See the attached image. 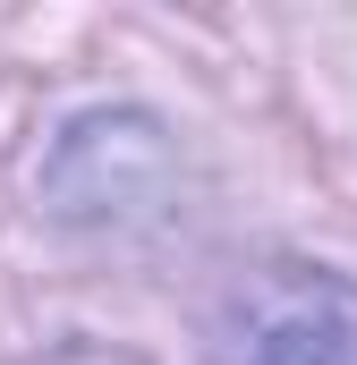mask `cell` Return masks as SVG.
Wrapping results in <instances>:
<instances>
[{
  "instance_id": "obj_1",
  "label": "cell",
  "mask_w": 357,
  "mask_h": 365,
  "mask_svg": "<svg viewBox=\"0 0 357 365\" xmlns=\"http://www.w3.org/2000/svg\"><path fill=\"white\" fill-rule=\"evenodd\" d=\"M213 365H357V280L332 264H256L213 306Z\"/></svg>"
},
{
  "instance_id": "obj_3",
  "label": "cell",
  "mask_w": 357,
  "mask_h": 365,
  "mask_svg": "<svg viewBox=\"0 0 357 365\" xmlns=\"http://www.w3.org/2000/svg\"><path fill=\"white\" fill-rule=\"evenodd\" d=\"M26 365H145V357L102 349V340H69V349H43V357H26Z\"/></svg>"
},
{
  "instance_id": "obj_2",
  "label": "cell",
  "mask_w": 357,
  "mask_h": 365,
  "mask_svg": "<svg viewBox=\"0 0 357 365\" xmlns=\"http://www.w3.org/2000/svg\"><path fill=\"white\" fill-rule=\"evenodd\" d=\"M162 179H171L162 128L136 119V110H94V119H77V128L60 136L43 187H51V212H69V221H111V212H128L136 195H154Z\"/></svg>"
}]
</instances>
